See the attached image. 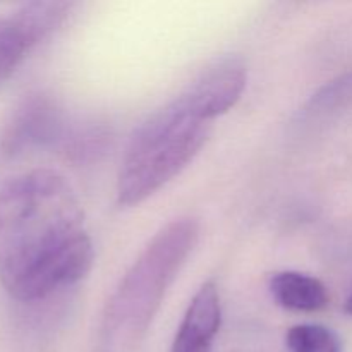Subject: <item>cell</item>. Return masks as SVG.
Instances as JSON below:
<instances>
[{
    "mask_svg": "<svg viewBox=\"0 0 352 352\" xmlns=\"http://www.w3.org/2000/svg\"><path fill=\"white\" fill-rule=\"evenodd\" d=\"M93 248L74 191L57 172L31 170L0 186V282L36 301L81 280Z\"/></svg>",
    "mask_w": 352,
    "mask_h": 352,
    "instance_id": "cell-1",
    "label": "cell"
},
{
    "mask_svg": "<svg viewBox=\"0 0 352 352\" xmlns=\"http://www.w3.org/2000/svg\"><path fill=\"white\" fill-rule=\"evenodd\" d=\"M208 136V120L195 116L181 96L157 110L127 146L117 184L120 205H138L167 184L198 155Z\"/></svg>",
    "mask_w": 352,
    "mask_h": 352,
    "instance_id": "cell-2",
    "label": "cell"
},
{
    "mask_svg": "<svg viewBox=\"0 0 352 352\" xmlns=\"http://www.w3.org/2000/svg\"><path fill=\"white\" fill-rule=\"evenodd\" d=\"M196 239L198 223L195 220L182 219L168 223L126 275L113 296L107 320L113 325L129 323L136 329H144L195 248Z\"/></svg>",
    "mask_w": 352,
    "mask_h": 352,
    "instance_id": "cell-3",
    "label": "cell"
},
{
    "mask_svg": "<svg viewBox=\"0 0 352 352\" xmlns=\"http://www.w3.org/2000/svg\"><path fill=\"white\" fill-rule=\"evenodd\" d=\"M246 88V69L236 58H226L206 69L181 95L186 105L203 120H213L236 105Z\"/></svg>",
    "mask_w": 352,
    "mask_h": 352,
    "instance_id": "cell-4",
    "label": "cell"
},
{
    "mask_svg": "<svg viewBox=\"0 0 352 352\" xmlns=\"http://www.w3.org/2000/svg\"><path fill=\"white\" fill-rule=\"evenodd\" d=\"M60 133V113L45 95H33L21 105L3 138L7 153H17L30 146H41Z\"/></svg>",
    "mask_w": 352,
    "mask_h": 352,
    "instance_id": "cell-5",
    "label": "cell"
},
{
    "mask_svg": "<svg viewBox=\"0 0 352 352\" xmlns=\"http://www.w3.org/2000/svg\"><path fill=\"white\" fill-rule=\"evenodd\" d=\"M220 296L213 282L201 285L175 336L172 352H210L220 329Z\"/></svg>",
    "mask_w": 352,
    "mask_h": 352,
    "instance_id": "cell-6",
    "label": "cell"
},
{
    "mask_svg": "<svg viewBox=\"0 0 352 352\" xmlns=\"http://www.w3.org/2000/svg\"><path fill=\"white\" fill-rule=\"evenodd\" d=\"M275 301L285 309L302 313L320 311L329 302L327 287L315 277L299 272H282L270 282Z\"/></svg>",
    "mask_w": 352,
    "mask_h": 352,
    "instance_id": "cell-7",
    "label": "cell"
},
{
    "mask_svg": "<svg viewBox=\"0 0 352 352\" xmlns=\"http://www.w3.org/2000/svg\"><path fill=\"white\" fill-rule=\"evenodd\" d=\"M43 40L26 9L12 16H0V82L9 78L24 55Z\"/></svg>",
    "mask_w": 352,
    "mask_h": 352,
    "instance_id": "cell-8",
    "label": "cell"
},
{
    "mask_svg": "<svg viewBox=\"0 0 352 352\" xmlns=\"http://www.w3.org/2000/svg\"><path fill=\"white\" fill-rule=\"evenodd\" d=\"M291 352H342L339 336L322 325H296L285 337Z\"/></svg>",
    "mask_w": 352,
    "mask_h": 352,
    "instance_id": "cell-9",
    "label": "cell"
},
{
    "mask_svg": "<svg viewBox=\"0 0 352 352\" xmlns=\"http://www.w3.org/2000/svg\"><path fill=\"white\" fill-rule=\"evenodd\" d=\"M346 311L349 313V315H352V296L347 299V302H346Z\"/></svg>",
    "mask_w": 352,
    "mask_h": 352,
    "instance_id": "cell-10",
    "label": "cell"
}]
</instances>
